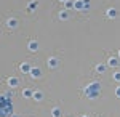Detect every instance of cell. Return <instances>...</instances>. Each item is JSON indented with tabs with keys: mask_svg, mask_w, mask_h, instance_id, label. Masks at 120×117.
<instances>
[{
	"mask_svg": "<svg viewBox=\"0 0 120 117\" xmlns=\"http://www.w3.org/2000/svg\"><path fill=\"white\" fill-rule=\"evenodd\" d=\"M69 18V13L67 11H61V15H59V19H67Z\"/></svg>",
	"mask_w": 120,
	"mask_h": 117,
	"instance_id": "13",
	"label": "cell"
},
{
	"mask_svg": "<svg viewBox=\"0 0 120 117\" xmlns=\"http://www.w3.org/2000/svg\"><path fill=\"white\" fill-rule=\"evenodd\" d=\"M48 66H50V67H56V66H58V59H56V58H50V59H48Z\"/></svg>",
	"mask_w": 120,
	"mask_h": 117,
	"instance_id": "7",
	"label": "cell"
},
{
	"mask_svg": "<svg viewBox=\"0 0 120 117\" xmlns=\"http://www.w3.org/2000/svg\"><path fill=\"white\" fill-rule=\"evenodd\" d=\"M11 117H19V116H11Z\"/></svg>",
	"mask_w": 120,
	"mask_h": 117,
	"instance_id": "20",
	"label": "cell"
},
{
	"mask_svg": "<svg viewBox=\"0 0 120 117\" xmlns=\"http://www.w3.org/2000/svg\"><path fill=\"white\" fill-rule=\"evenodd\" d=\"M37 5H38L37 2H32V3H30V5H29V8L32 10V8H35V7H37Z\"/></svg>",
	"mask_w": 120,
	"mask_h": 117,
	"instance_id": "17",
	"label": "cell"
},
{
	"mask_svg": "<svg viewBox=\"0 0 120 117\" xmlns=\"http://www.w3.org/2000/svg\"><path fill=\"white\" fill-rule=\"evenodd\" d=\"M29 74H30L32 77H40V75H42V71H40L38 67H30V71H29Z\"/></svg>",
	"mask_w": 120,
	"mask_h": 117,
	"instance_id": "2",
	"label": "cell"
},
{
	"mask_svg": "<svg viewBox=\"0 0 120 117\" xmlns=\"http://www.w3.org/2000/svg\"><path fill=\"white\" fill-rule=\"evenodd\" d=\"M115 95H117V96H119V98H120V87H119V88H117V90H115Z\"/></svg>",
	"mask_w": 120,
	"mask_h": 117,
	"instance_id": "19",
	"label": "cell"
},
{
	"mask_svg": "<svg viewBox=\"0 0 120 117\" xmlns=\"http://www.w3.org/2000/svg\"><path fill=\"white\" fill-rule=\"evenodd\" d=\"M114 79H115V80H117V82H120V72H117V74L114 75Z\"/></svg>",
	"mask_w": 120,
	"mask_h": 117,
	"instance_id": "18",
	"label": "cell"
},
{
	"mask_svg": "<svg viewBox=\"0 0 120 117\" xmlns=\"http://www.w3.org/2000/svg\"><path fill=\"white\" fill-rule=\"evenodd\" d=\"M96 71H98V72H104V71H106V66H104V64H99V66H96Z\"/></svg>",
	"mask_w": 120,
	"mask_h": 117,
	"instance_id": "15",
	"label": "cell"
},
{
	"mask_svg": "<svg viewBox=\"0 0 120 117\" xmlns=\"http://www.w3.org/2000/svg\"><path fill=\"white\" fill-rule=\"evenodd\" d=\"M19 80L16 79V77H11V79H8V85L11 87V88H15V87H18Z\"/></svg>",
	"mask_w": 120,
	"mask_h": 117,
	"instance_id": "5",
	"label": "cell"
},
{
	"mask_svg": "<svg viewBox=\"0 0 120 117\" xmlns=\"http://www.w3.org/2000/svg\"><path fill=\"white\" fill-rule=\"evenodd\" d=\"M61 2H64V0H61Z\"/></svg>",
	"mask_w": 120,
	"mask_h": 117,
	"instance_id": "23",
	"label": "cell"
},
{
	"mask_svg": "<svg viewBox=\"0 0 120 117\" xmlns=\"http://www.w3.org/2000/svg\"><path fill=\"white\" fill-rule=\"evenodd\" d=\"M109 66H117V58H111L109 59Z\"/></svg>",
	"mask_w": 120,
	"mask_h": 117,
	"instance_id": "16",
	"label": "cell"
},
{
	"mask_svg": "<svg viewBox=\"0 0 120 117\" xmlns=\"http://www.w3.org/2000/svg\"><path fill=\"white\" fill-rule=\"evenodd\" d=\"M99 88H101V85H99L98 82H93V83H90V85L86 87L85 95H86L88 98H96V96L99 95Z\"/></svg>",
	"mask_w": 120,
	"mask_h": 117,
	"instance_id": "1",
	"label": "cell"
},
{
	"mask_svg": "<svg viewBox=\"0 0 120 117\" xmlns=\"http://www.w3.org/2000/svg\"><path fill=\"white\" fill-rule=\"evenodd\" d=\"M74 7H75L77 10H83V8H85V7H83V2H82V0H77V2L74 3Z\"/></svg>",
	"mask_w": 120,
	"mask_h": 117,
	"instance_id": "10",
	"label": "cell"
},
{
	"mask_svg": "<svg viewBox=\"0 0 120 117\" xmlns=\"http://www.w3.org/2000/svg\"><path fill=\"white\" fill-rule=\"evenodd\" d=\"M21 71H22V72H29V71H30V66H29L27 63L21 64Z\"/></svg>",
	"mask_w": 120,
	"mask_h": 117,
	"instance_id": "11",
	"label": "cell"
},
{
	"mask_svg": "<svg viewBox=\"0 0 120 117\" xmlns=\"http://www.w3.org/2000/svg\"><path fill=\"white\" fill-rule=\"evenodd\" d=\"M115 16H117V10H114V8L107 10V18H115Z\"/></svg>",
	"mask_w": 120,
	"mask_h": 117,
	"instance_id": "9",
	"label": "cell"
},
{
	"mask_svg": "<svg viewBox=\"0 0 120 117\" xmlns=\"http://www.w3.org/2000/svg\"><path fill=\"white\" fill-rule=\"evenodd\" d=\"M22 96L24 98H32V90H24L22 91Z\"/></svg>",
	"mask_w": 120,
	"mask_h": 117,
	"instance_id": "12",
	"label": "cell"
},
{
	"mask_svg": "<svg viewBox=\"0 0 120 117\" xmlns=\"http://www.w3.org/2000/svg\"><path fill=\"white\" fill-rule=\"evenodd\" d=\"M119 56H120V51H119Z\"/></svg>",
	"mask_w": 120,
	"mask_h": 117,
	"instance_id": "22",
	"label": "cell"
},
{
	"mask_svg": "<svg viewBox=\"0 0 120 117\" xmlns=\"http://www.w3.org/2000/svg\"><path fill=\"white\" fill-rule=\"evenodd\" d=\"M32 98L37 99V101H42L43 99V93L42 91H32Z\"/></svg>",
	"mask_w": 120,
	"mask_h": 117,
	"instance_id": "4",
	"label": "cell"
},
{
	"mask_svg": "<svg viewBox=\"0 0 120 117\" xmlns=\"http://www.w3.org/2000/svg\"><path fill=\"white\" fill-rule=\"evenodd\" d=\"M8 26L10 27H16V26H18V19H16V18H10L8 19Z\"/></svg>",
	"mask_w": 120,
	"mask_h": 117,
	"instance_id": "8",
	"label": "cell"
},
{
	"mask_svg": "<svg viewBox=\"0 0 120 117\" xmlns=\"http://www.w3.org/2000/svg\"><path fill=\"white\" fill-rule=\"evenodd\" d=\"M51 114H53V117H61V116H63V112H61V109H59V108H53Z\"/></svg>",
	"mask_w": 120,
	"mask_h": 117,
	"instance_id": "6",
	"label": "cell"
},
{
	"mask_svg": "<svg viewBox=\"0 0 120 117\" xmlns=\"http://www.w3.org/2000/svg\"><path fill=\"white\" fill-rule=\"evenodd\" d=\"M29 50H30V51H37L38 50V43L35 40H30V42H29Z\"/></svg>",
	"mask_w": 120,
	"mask_h": 117,
	"instance_id": "3",
	"label": "cell"
},
{
	"mask_svg": "<svg viewBox=\"0 0 120 117\" xmlns=\"http://www.w3.org/2000/svg\"><path fill=\"white\" fill-rule=\"evenodd\" d=\"M64 5H66V8H72V7H74V2H71V0H64Z\"/></svg>",
	"mask_w": 120,
	"mask_h": 117,
	"instance_id": "14",
	"label": "cell"
},
{
	"mask_svg": "<svg viewBox=\"0 0 120 117\" xmlns=\"http://www.w3.org/2000/svg\"><path fill=\"white\" fill-rule=\"evenodd\" d=\"M82 117H88V116H82Z\"/></svg>",
	"mask_w": 120,
	"mask_h": 117,
	"instance_id": "21",
	"label": "cell"
}]
</instances>
